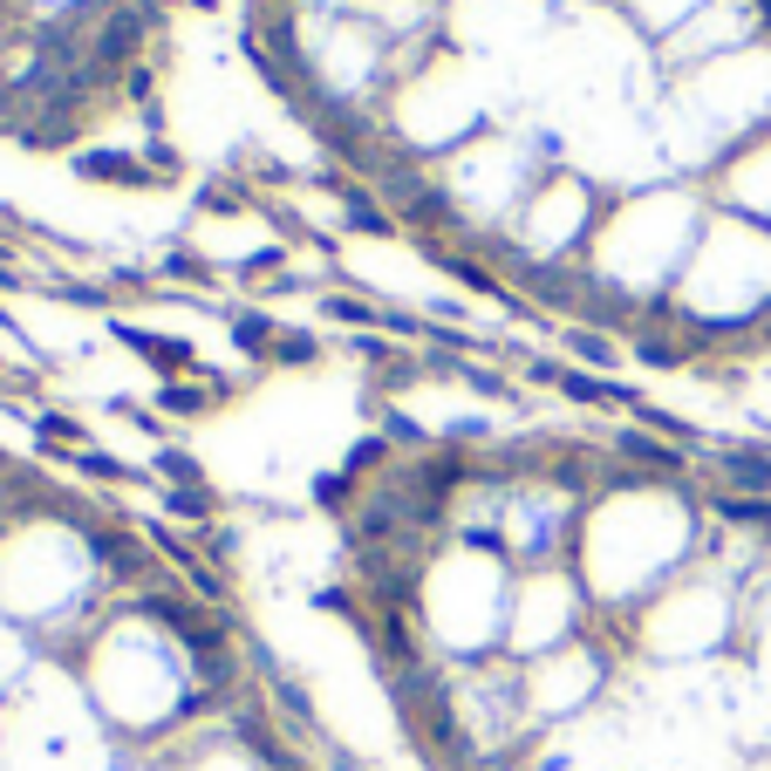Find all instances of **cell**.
I'll return each mask as SVG.
<instances>
[{
	"mask_svg": "<svg viewBox=\"0 0 771 771\" xmlns=\"http://www.w3.org/2000/svg\"><path fill=\"white\" fill-rule=\"evenodd\" d=\"M635 355H641L649 369H676V363H683V342L662 335V328H641V335H635Z\"/></svg>",
	"mask_w": 771,
	"mask_h": 771,
	"instance_id": "3",
	"label": "cell"
},
{
	"mask_svg": "<svg viewBox=\"0 0 771 771\" xmlns=\"http://www.w3.org/2000/svg\"><path fill=\"white\" fill-rule=\"evenodd\" d=\"M198 205H205V212H240V205H246V198H240L233 185H212V192H205Z\"/></svg>",
	"mask_w": 771,
	"mask_h": 771,
	"instance_id": "12",
	"label": "cell"
},
{
	"mask_svg": "<svg viewBox=\"0 0 771 771\" xmlns=\"http://www.w3.org/2000/svg\"><path fill=\"white\" fill-rule=\"evenodd\" d=\"M117 335L131 342V348H137V355H144V363L158 369V376H178V369H192V348H185V342H171V335H144V328H117Z\"/></svg>",
	"mask_w": 771,
	"mask_h": 771,
	"instance_id": "1",
	"label": "cell"
},
{
	"mask_svg": "<svg viewBox=\"0 0 771 771\" xmlns=\"http://www.w3.org/2000/svg\"><path fill=\"white\" fill-rule=\"evenodd\" d=\"M724 472L744 478L751 492H764V485H771V451H731V457H724Z\"/></svg>",
	"mask_w": 771,
	"mask_h": 771,
	"instance_id": "4",
	"label": "cell"
},
{
	"mask_svg": "<svg viewBox=\"0 0 771 771\" xmlns=\"http://www.w3.org/2000/svg\"><path fill=\"white\" fill-rule=\"evenodd\" d=\"M158 478H178V485H198V465L185 451H158Z\"/></svg>",
	"mask_w": 771,
	"mask_h": 771,
	"instance_id": "8",
	"label": "cell"
},
{
	"mask_svg": "<svg viewBox=\"0 0 771 771\" xmlns=\"http://www.w3.org/2000/svg\"><path fill=\"white\" fill-rule=\"evenodd\" d=\"M233 342H240L246 355H273V321H260V315H240V321H233Z\"/></svg>",
	"mask_w": 771,
	"mask_h": 771,
	"instance_id": "6",
	"label": "cell"
},
{
	"mask_svg": "<svg viewBox=\"0 0 771 771\" xmlns=\"http://www.w3.org/2000/svg\"><path fill=\"white\" fill-rule=\"evenodd\" d=\"M83 171H89V178H123V185H150V164H137V158H117V150H89V158H83Z\"/></svg>",
	"mask_w": 771,
	"mask_h": 771,
	"instance_id": "2",
	"label": "cell"
},
{
	"mask_svg": "<svg viewBox=\"0 0 771 771\" xmlns=\"http://www.w3.org/2000/svg\"><path fill=\"white\" fill-rule=\"evenodd\" d=\"M164 505H171V512H185V519H205V512H212V499H205L198 485H178V492H164Z\"/></svg>",
	"mask_w": 771,
	"mask_h": 771,
	"instance_id": "7",
	"label": "cell"
},
{
	"mask_svg": "<svg viewBox=\"0 0 771 771\" xmlns=\"http://www.w3.org/2000/svg\"><path fill=\"white\" fill-rule=\"evenodd\" d=\"M315 505H348V478H315Z\"/></svg>",
	"mask_w": 771,
	"mask_h": 771,
	"instance_id": "11",
	"label": "cell"
},
{
	"mask_svg": "<svg viewBox=\"0 0 771 771\" xmlns=\"http://www.w3.org/2000/svg\"><path fill=\"white\" fill-rule=\"evenodd\" d=\"M574 355H580V363H601V369L614 363V348H608L601 335H574Z\"/></svg>",
	"mask_w": 771,
	"mask_h": 771,
	"instance_id": "10",
	"label": "cell"
},
{
	"mask_svg": "<svg viewBox=\"0 0 771 771\" xmlns=\"http://www.w3.org/2000/svg\"><path fill=\"white\" fill-rule=\"evenodd\" d=\"M212 396H219V390H192V382H171V390H158V403L171 409V417H198Z\"/></svg>",
	"mask_w": 771,
	"mask_h": 771,
	"instance_id": "5",
	"label": "cell"
},
{
	"mask_svg": "<svg viewBox=\"0 0 771 771\" xmlns=\"http://www.w3.org/2000/svg\"><path fill=\"white\" fill-rule=\"evenodd\" d=\"M273 363H315V342L307 335H273Z\"/></svg>",
	"mask_w": 771,
	"mask_h": 771,
	"instance_id": "9",
	"label": "cell"
}]
</instances>
